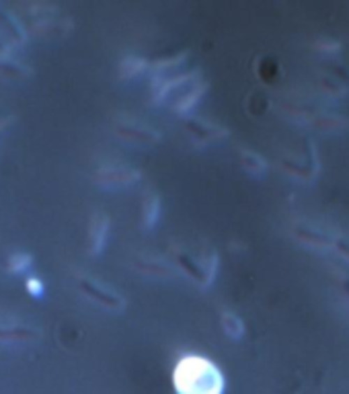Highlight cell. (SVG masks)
<instances>
[{
  "label": "cell",
  "instance_id": "1",
  "mask_svg": "<svg viewBox=\"0 0 349 394\" xmlns=\"http://www.w3.org/2000/svg\"><path fill=\"white\" fill-rule=\"evenodd\" d=\"M174 382L183 394H220L222 391L220 372L202 358L183 359L174 372Z\"/></svg>",
  "mask_w": 349,
  "mask_h": 394
},
{
  "label": "cell",
  "instance_id": "2",
  "mask_svg": "<svg viewBox=\"0 0 349 394\" xmlns=\"http://www.w3.org/2000/svg\"><path fill=\"white\" fill-rule=\"evenodd\" d=\"M174 259H177V263L185 269V273L191 275L198 284L208 286L209 282H211L214 271H216V261H218V257H216V252L214 251L206 249L204 255L200 257V261L193 259V257H189L187 252H177Z\"/></svg>",
  "mask_w": 349,
  "mask_h": 394
},
{
  "label": "cell",
  "instance_id": "3",
  "mask_svg": "<svg viewBox=\"0 0 349 394\" xmlns=\"http://www.w3.org/2000/svg\"><path fill=\"white\" fill-rule=\"evenodd\" d=\"M187 132L191 134V138L200 144V146L226 136V128L216 126V123L206 121V119H189L187 121Z\"/></svg>",
  "mask_w": 349,
  "mask_h": 394
},
{
  "label": "cell",
  "instance_id": "4",
  "mask_svg": "<svg viewBox=\"0 0 349 394\" xmlns=\"http://www.w3.org/2000/svg\"><path fill=\"white\" fill-rule=\"evenodd\" d=\"M119 130H121V134H126V136H130V138H134L138 142H154V140H158V132L152 130L150 126L138 121V119H134V121L128 119L126 123L119 126Z\"/></svg>",
  "mask_w": 349,
  "mask_h": 394
},
{
  "label": "cell",
  "instance_id": "5",
  "mask_svg": "<svg viewBox=\"0 0 349 394\" xmlns=\"http://www.w3.org/2000/svg\"><path fill=\"white\" fill-rule=\"evenodd\" d=\"M161 212V199L156 193H146V199H144V206H142V215H144V226H150L156 222Z\"/></svg>",
  "mask_w": 349,
  "mask_h": 394
},
{
  "label": "cell",
  "instance_id": "6",
  "mask_svg": "<svg viewBox=\"0 0 349 394\" xmlns=\"http://www.w3.org/2000/svg\"><path fill=\"white\" fill-rule=\"evenodd\" d=\"M241 160H243V167L248 171V173H255V175H259V173H263L265 171V160L257 154V152H253V150H243L241 152Z\"/></svg>",
  "mask_w": 349,
  "mask_h": 394
},
{
  "label": "cell",
  "instance_id": "7",
  "mask_svg": "<svg viewBox=\"0 0 349 394\" xmlns=\"http://www.w3.org/2000/svg\"><path fill=\"white\" fill-rule=\"evenodd\" d=\"M222 326H224V331H226V335H230V337H241L244 331L243 326V321L235 315V312H224L222 315Z\"/></svg>",
  "mask_w": 349,
  "mask_h": 394
},
{
  "label": "cell",
  "instance_id": "8",
  "mask_svg": "<svg viewBox=\"0 0 349 394\" xmlns=\"http://www.w3.org/2000/svg\"><path fill=\"white\" fill-rule=\"evenodd\" d=\"M296 234L302 236L309 243H314V245H331V241H333L331 236H327L318 230H313V228H304V226H296Z\"/></svg>",
  "mask_w": 349,
  "mask_h": 394
},
{
  "label": "cell",
  "instance_id": "9",
  "mask_svg": "<svg viewBox=\"0 0 349 394\" xmlns=\"http://www.w3.org/2000/svg\"><path fill=\"white\" fill-rule=\"evenodd\" d=\"M316 47H320L322 52H337L339 50V41H335V39H320V41H316Z\"/></svg>",
  "mask_w": 349,
  "mask_h": 394
},
{
  "label": "cell",
  "instance_id": "10",
  "mask_svg": "<svg viewBox=\"0 0 349 394\" xmlns=\"http://www.w3.org/2000/svg\"><path fill=\"white\" fill-rule=\"evenodd\" d=\"M335 245H337V249L343 252L346 257H349V241H346V238H339Z\"/></svg>",
  "mask_w": 349,
  "mask_h": 394
},
{
  "label": "cell",
  "instance_id": "11",
  "mask_svg": "<svg viewBox=\"0 0 349 394\" xmlns=\"http://www.w3.org/2000/svg\"><path fill=\"white\" fill-rule=\"evenodd\" d=\"M343 286H346V291H348V296H349V278L343 282Z\"/></svg>",
  "mask_w": 349,
  "mask_h": 394
}]
</instances>
